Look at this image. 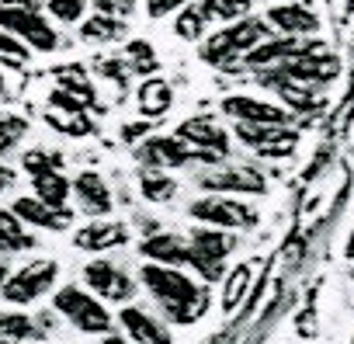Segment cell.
<instances>
[{
  "instance_id": "obj_1",
  "label": "cell",
  "mask_w": 354,
  "mask_h": 344,
  "mask_svg": "<svg viewBox=\"0 0 354 344\" xmlns=\"http://www.w3.org/2000/svg\"><path fill=\"white\" fill-rule=\"evenodd\" d=\"M146 292L160 302L163 316L170 323H198L205 313H209V289L198 285L195 278H188L181 268H167V264H142L139 271Z\"/></svg>"
},
{
  "instance_id": "obj_2",
  "label": "cell",
  "mask_w": 354,
  "mask_h": 344,
  "mask_svg": "<svg viewBox=\"0 0 354 344\" xmlns=\"http://www.w3.org/2000/svg\"><path fill=\"white\" fill-rule=\"evenodd\" d=\"M271 39V25L264 18H240V21H230L223 32H216L202 56L212 63V66H236V63H247V56Z\"/></svg>"
},
{
  "instance_id": "obj_3",
  "label": "cell",
  "mask_w": 354,
  "mask_h": 344,
  "mask_svg": "<svg viewBox=\"0 0 354 344\" xmlns=\"http://www.w3.org/2000/svg\"><path fill=\"white\" fill-rule=\"evenodd\" d=\"M0 28L11 32L15 39H21L32 53H56L59 49L56 25L32 0H4L0 4Z\"/></svg>"
},
{
  "instance_id": "obj_4",
  "label": "cell",
  "mask_w": 354,
  "mask_h": 344,
  "mask_svg": "<svg viewBox=\"0 0 354 344\" xmlns=\"http://www.w3.org/2000/svg\"><path fill=\"white\" fill-rule=\"evenodd\" d=\"M53 313H59L80 334H101L104 337V334H111V323H115L104 299H97L84 285H59L56 296H53Z\"/></svg>"
},
{
  "instance_id": "obj_5",
  "label": "cell",
  "mask_w": 354,
  "mask_h": 344,
  "mask_svg": "<svg viewBox=\"0 0 354 344\" xmlns=\"http://www.w3.org/2000/svg\"><path fill=\"white\" fill-rule=\"evenodd\" d=\"M21 167L28 170V178H32V195L35 199L66 209V202L73 195V181L63 174V156L59 153H49L42 146H32V150H25Z\"/></svg>"
},
{
  "instance_id": "obj_6",
  "label": "cell",
  "mask_w": 354,
  "mask_h": 344,
  "mask_svg": "<svg viewBox=\"0 0 354 344\" xmlns=\"http://www.w3.org/2000/svg\"><path fill=\"white\" fill-rule=\"evenodd\" d=\"M56 278H59V261L53 257H32L28 264H21L18 271H11L0 285V296L11 306H32L39 302L42 296H49L56 289Z\"/></svg>"
},
{
  "instance_id": "obj_7",
  "label": "cell",
  "mask_w": 354,
  "mask_h": 344,
  "mask_svg": "<svg viewBox=\"0 0 354 344\" xmlns=\"http://www.w3.org/2000/svg\"><path fill=\"white\" fill-rule=\"evenodd\" d=\"M188 216L198 219L202 226H216V230H250L257 226V209L250 202H240L236 195H202L188 206Z\"/></svg>"
},
{
  "instance_id": "obj_8",
  "label": "cell",
  "mask_w": 354,
  "mask_h": 344,
  "mask_svg": "<svg viewBox=\"0 0 354 344\" xmlns=\"http://www.w3.org/2000/svg\"><path fill=\"white\" fill-rule=\"evenodd\" d=\"M188 244H192V268H198V275H202L205 282L223 278V264H226L230 251L236 247L233 230H216V226L192 230Z\"/></svg>"
},
{
  "instance_id": "obj_9",
  "label": "cell",
  "mask_w": 354,
  "mask_h": 344,
  "mask_svg": "<svg viewBox=\"0 0 354 344\" xmlns=\"http://www.w3.org/2000/svg\"><path fill=\"white\" fill-rule=\"evenodd\" d=\"M198 185L216 195H264L268 181L254 167H212L198 174Z\"/></svg>"
},
{
  "instance_id": "obj_10",
  "label": "cell",
  "mask_w": 354,
  "mask_h": 344,
  "mask_svg": "<svg viewBox=\"0 0 354 344\" xmlns=\"http://www.w3.org/2000/svg\"><path fill=\"white\" fill-rule=\"evenodd\" d=\"M139 160L146 167H160V170H174V167H185V163H195V160H205L212 163L202 150H195L192 143H185L181 136H153L139 146Z\"/></svg>"
},
{
  "instance_id": "obj_11",
  "label": "cell",
  "mask_w": 354,
  "mask_h": 344,
  "mask_svg": "<svg viewBox=\"0 0 354 344\" xmlns=\"http://www.w3.org/2000/svg\"><path fill=\"white\" fill-rule=\"evenodd\" d=\"M84 285H87L97 299H104V302H129V299L136 296L132 278H129L115 261H104V257L84 264Z\"/></svg>"
},
{
  "instance_id": "obj_12",
  "label": "cell",
  "mask_w": 354,
  "mask_h": 344,
  "mask_svg": "<svg viewBox=\"0 0 354 344\" xmlns=\"http://www.w3.org/2000/svg\"><path fill=\"white\" fill-rule=\"evenodd\" d=\"M177 136H181L185 143H192L195 150H202L212 163L226 160V153H230V132H226V125H219L212 115L185 118L181 129H177Z\"/></svg>"
},
{
  "instance_id": "obj_13",
  "label": "cell",
  "mask_w": 354,
  "mask_h": 344,
  "mask_svg": "<svg viewBox=\"0 0 354 344\" xmlns=\"http://www.w3.org/2000/svg\"><path fill=\"white\" fill-rule=\"evenodd\" d=\"M223 115L233 118L236 125H288V118H292L288 108L261 101V98H250V94L223 98Z\"/></svg>"
},
{
  "instance_id": "obj_14",
  "label": "cell",
  "mask_w": 354,
  "mask_h": 344,
  "mask_svg": "<svg viewBox=\"0 0 354 344\" xmlns=\"http://www.w3.org/2000/svg\"><path fill=\"white\" fill-rule=\"evenodd\" d=\"M118 323H122V330H125V337L132 344H174L170 327L156 313H149L142 306H132V302L122 306L118 309Z\"/></svg>"
},
{
  "instance_id": "obj_15",
  "label": "cell",
  "mask_w": 354,
  "mask_h": 344,
  "mask_svg": "<svg viewBox=\"0 0 354 344\" xmlns=\"http://www.w3.org/2000/svg\"><path fill=\"white\" fill-rule=\"evenodd\" d=\"M11 209L18 212V219H21L25 226H32V230H46V233L70 230V223H73V209H70V206L59 209V206H49V202H42V199H35V195H21V199H15Z\"/></svg>"
},
{
  "instance_id": "obj_16",
  "label": "cell",
  "mask_w": 354,
  "mask_h": 344,
  "mask_svg": "<svg viewBox=\"0 0 354 344\" xmlns=\"http://www.w3.org/2000/svg\"><path fill=\"white\" fill-rule=\"evenodd\" d=\"M236 136L261 156H288L299 143L288 125H236Z\"/></svg>"
},
{
  "instance_id": "obj_17",
  "label": "cell",
  "mask_w": 354,
  "mask_h": 344,
  "mask_svg": "<svg viewBox=\"0 0 354 344\" xmlns=\"http://www.w3.org/2000/svg\"><path fill=\"white\" fill-rule=\"evenodd\" d=\"M278 70L288 73V77H295V80H302V84L319 87V84H330L337 77L340 63L333 56H326V53H295L285 63H278Z\"/></svg>"
},
{
  "instance_id": "obj_18",
  "label": "cell",
  "mask_w": 354,
  "mask_h": 344,
  "mask_svg": "<svg viewBox=\"0 0 354 344\" xmlns=\"http://www.w3.org/2000/svg\"><path fill=\"white\" fill-rule=\"evenodd\" d=\"M73 244L80 251H87V254H104V251H115V247L129 244V226L118 223V219H104L101 216V219H91L87 226H80Z\"/></svg>"
},
{
  "instance_id": "obj_19",
  "label": "cell",
  "mask_w": 354,
  "mask_h": 344,
  "mask_svg": "<svg viewBox=\"0 0 354 344\" xmlns=\"http://www.w3.org/2000/svg\"><path fill=\"white\" fill-rule=\"evenodd\" d=\"M87 216H94V219H101V216H108L111 212V188H108V181L97 174V170H80V174L73 178V195H70Z\"/></svg>"
},
{
  "instance_id": "obj_20",
  "label": "cell",
  "mask_w": 354,
  "mask_h": 344,
  "mask_svg": "<svg viewBox=\"0 0 354 344\" xmlns=\"http://www.w3.org/2000/svg\"><path fill=\"white\" fill-rule=\"evenodd\" d=\"M139 254L149 261V264H167V268H185L192 264V244L185 237H177V233H156L149 237Z\"/></svg>"
},
{
  "instance_id": "obj_21",
  "label": "cell",
  "mask_w": 354,
  "mask_h": 344,
  "mask_svg": "<svg viewBox=\"0 0 354 344\" xmlns=\"http://www.w3.org/2000/svg\"><path fill=\"white\" fill-rule=\"evenodd\" d=\"M264 21L271 25V32H281V35H292V39H306L319 28L316 15L302 4H278V8H268Z\"/></svg>"
},
{
  "instance_id": "obj_22",
  "label": "cell",
  "mask_w": 354,
  "mask_h": 344,
  "mask_svg": "<svg viewBox=\"0 0 354 344\" xmlns=\"http://www.w3.org/2000/svg\"><path fill=\"white\" fill-rule=\"evenodd\" d=\"M25 251H35L32 226H25L15 209L0 206V254H25Z\"/></svg>"
},
{
  "instance_id": "obj_23",
  "label": "cell",
  "mask_w": 354,
  "mask_h": 344,
  "mask_svg": "<svg viewBox=\"0 0 354 344\" xmlns=\"http://www.w3.org/2000/svg\"><path fill=\"white\" fill-rule=\"evenodd\" d=\"M268 87H274L281 98H285V105L288 108H313L316 101H319V91L313 87V84H302V80H295V77H288V73H281V70H274V73H264L261 77Z\"/></svg>"
},
{
  "instance_id": "obj_24",
  "label": "cell",
  "mask_w": 354,
  "mask_h": 344,
  "mask_svg": "<svg viewBox=\"0 0 354 344\" xmlns=\"http://www.w3.org/2000/svg\"><path fill=\"white\" fill-rule=\"evenodd\" d=\"M46 334V316H32V313H15V309H0V337L4 341H39Z\"/></svg>"
},
{
  "instance_id": "obj_25",
  "label": "cell",
  "mask_w": 354,
  "mask_h": 344,
  "mask_svg": "<svg viewBox=\"0 0 354 344\" xmlns=\"http://www.w3.org/2000/svg\"><path fill=\"white\" fill-rule=\"evenodd\" d=\"M136 105H139L142 115L160 118V115L170 111V105H174V87H170L167 80H160V77H149V80L139 84V91H136Z\"/></svg>"
},
{
  "instance_id": "obj_26",
  "label": "cell",
  "mask_w": 354,
  "mask_h": 344,
  "mask_svg": "<svg viewBox=\"0 0 354 344\" xmlns=\"http://www.w3.org/2000/svg\"><path fill=\"white\" fill-rule=\"evenodd\" d=\"M56 84H59V91H66V94L80 98V101H84L87 108H94L97 94H94V84H91V77H87V70H84L80 63H66V66H56Z\"/></svg>"
},
{
  "instance_id": "obj_27",
  "label": "cell",
  "mask_w": 354,
  "mask_h": 344,
  "mask_svg": "<svg viewBox=\"0 0 354 344\" xmlns=\"http://www.w3.org/2000/svg\"><path fill=\"white\" fill-rule=\"evenodd\" d=\"M125 35V21L122 18H108V15H91L80 21V39L84 42H118Z\"/></svg>"
},
{
  "instance_id": "obj_28",
  "label": "cell",
  "mask_w": 354,
  "mask_h": 344,
  "mask_svg": "<svg viewBox=\"0 0 354 344\" xmlns=\"http://www.w3.org/2000/svg\"><path fill=\"white\" fill-rule=\"evenodd\" d=\"M139 192H142L146 202H170L174 192H177V185H174V178L167 174V170H160V167H142Z\"/></svg>"
},
{
  "instance_id": "obj_29",
  "label": "cell",
  "mask_w": 354,
  "mask_h": 344,
  "mask_svg": "<svg viewBox=\"0 0 354 344\" xmlns=\"http://www.w3.org/2000/svg\"><path fill=\"white\" fill-rule=\"evenodd\" d=\"M212 15L205 11V4H188L185 11H177V21H174V32L181 35L185 42H198L209 28Z\"/></svg>"
},
{
  "instance_id": "obj_30",
  "label": "cell",
  "mask_w": 354,
  "mask_h": 344,
  "mask_svg": "<svg viewBox=\"0 0 354 344\" xmlns=\"http://www.w3.org/2000/svg\"><path fill=\"white\" fill-rule=\"evenodd\" d=\"M247 292H250V264H236L226 275V285H223V313H233L243 302Z\"/></svg>"
},
{
  "instance_id": "obj_31",
  "label": "cell",
  "mask_w": 354,
  "mask_h": 344,
  "mask_svg": "<svg viewBox=\"0 0 354 344\" xmlns=\"http://www.w3.org/2000/svg\"><path fill=\"white\" fill-rule=\"evenodd\" d=\"M25 136H28V118H21L15 111L0 115V156H8Z\"/></svg>"
},
{
  "instance_id": "obj_32",
  "label": "cell",
  "mask_w": 354,
  "mask_h": 344,
  "mask_svg": "<svg viewBox=\"0 0 354 344\" xmlns=\"http://www.w3.org/2000/svg\"><path fill=\"white\" fill-rule=\"evenodd\" d=\"M46 122L63 136H91L94 132V122L87 118V111H59V115L53 111V115H46Z\"/></svg>"
},
{
  "instance_id": "obj_33",
  "label": "cell",
  "mask_w": 354,
  "mask_h": 344,
  "mask_svg": "<svg viewBox=\"0 0 354 344\" xmlns=\"http://www.w3.org/2000/svg\"><path fill=\"white\" fill-rule=\"evenodd\" d=\"M0 63L11 66V70H21V66L32 63V49L21 39H15L11 32H4V28H0Z\"/></svg>"
},
{
  "instance_id": "obj_34",
  "label": "cell",
  "mask_w": 354,
  "mask_h": 344,
  "mask_svg": "<svg viewBox=\"0 0 354 344\" xmlns=\"http://www.w3.org/2000/svg\"><path fill=\"white\" fill-rule=\"evenodd\" d=\"M125 63H129V70H132V73H156V66H160V60H156L153 46H149V42H142V39H136V42H129V46H125Z\"/></svg>"
},
{
  "instance_id": "obj_35",
  "label": "cell",
  "mask_w": 354,
  "mask_h": 344,
  "mask_svg": "<svg viewBox=\"0 0 354 344\" xmlns=\"http://www.w3.org/2000/svg\"><path fill=\"white\" fill-rule=\"evenodd\" d=\"M46 11L59 25H80L87 15V0H46Z\"/></svg>"
},
{
  "instance_id": "obj_36",
  "label": "cell",
  "mask_w": 354,
  "mask_h": 344,
  "mask_svg": "<svg viewBox=\"0 0 354 344\" xmlns=\"http://www.w3.org/2000/svg\"><path fill=\"white\" fill-rule=\"evenodd\" d=\"M212 21H240L250 8V0H202Z\"/></svg>"
},
{
  "instance_id": "obj_37",
  "label": "cell",
  "mask_w": 354,
  "mask_h": 344,
  "mask_svg": "<svg viewBox=\"0 0 354 344\" xmlns=\"http://www.w3.org/2000/svg\"><path fill=\"white\" fill-rule=\"evenodd\" d=\"M94 4V11L97 15H108V18H132L136 15V8H139V0H91Z\"/></svg>"
},
{
  "instance_id": "obj_38",
  "label": "cell",
  "mask_w": 354,
  "mask_h": 344,
  "mask_svg": "<svg viewBox=\"0 0 354 344\" xmlns=\"http://www.w3.org/2000/svg\"><path fill=\"white\" fill-rule=\"evenodd\" d=\"M188 4H195V0H146V15L153 21H160V18H170L177 11H185Z\"/></svg>"
},
{
  "instance_id": "obj_39",
  "label": "cell",
  "mask_w": 354,
  "mask_h": 344,
  "mask_svg": "<svg viewBox=\"0 0 354 344\" xmlns=\"http://www.w3.org/2000/svg\"><path fill=\"white\" fill-rule=\"evenodd\" d=\"M97 70H101V73H104L108 80H115L118 87L125 84V70H122V66H118L115 60H97Z\"/></svg>"
},
{
  "instance_id": "obj_40",
  "label": "cell",
  "mask_w": 354,
  "mask_h": 344,
  "mask_svg": "<svg viewBox=\"0 0 354 344\" xmlns=\"http://www.w3.org/2000/svg\"><path fill=\"white\" fill-rule=\"evenodd\" d=\"M15 181H18V174H15V170H11L8 163H0V195H4Z\"/></svg>"
},
{
  "instance_id": "obj_41",
  "label": "cell",
  "mask_w": 354,
  "mask_h": 344,
  "mask_svg": "<svg viewBox=\"0 0 354 344\" xmlns=\"http://www.w3.org/2000/svg\"><path fill=\"white\" fill-rule=\"evenodd\" d=\"M344 257L354 261V230H351V237H347V244H344Z\"/></svg>"
},
{
  "instance_id": "obj_42",
  "label": "cell",
  "mask_w": 354,
  "mask_h": 344,
  "mask_svg": "<svg viewBox=\"0 0 354 344\" xmlns=\"http://www.w3.org/2000/svg\"><path fill=\"white\" fill-rule=\"evenodd\" d=\"M101 344H132V341H129V337H118V334H104Z\"/></svg>"
},
{
  "instance_id": "obj_43",
  "label": "cell",
  "mask_w": 354,
  "mask_h": 344,
  "mask_svg": "<svg viewBox=\"0 0 354 344\" xmlns=\"http://www.w3.org/2000/svg\"><path fill=\"white\" fill-rule=\"evenodd\" d=\"M8 94V80H4V70H0V98Z\"/></svg>"
},
{
  "instance_id": "obj_44",
  "label": "cell",
  "mask_w": 354,
  "mask_h": 344,
  "mask_svg": "<svg viewBox=\"0 0 354 344\" xmlns=\"http://www.w3.org/2000/svg\"><path fill=\"white\" fill-rule=\"evenodd\" d=\"M0 344H18V341H4V337H0Z\"/></svg>"
},
{
  "instance_id": "obj_45",
  "label": "cell",
  "mask_w": 354,
  "mask_h": 344,
  "mask_svg": "<svg viewBox=\"0 0 354 344\" xmlns=\"http://www.w3.org/2000/svg\"><path fill=\"white\" fill-rule=\"evenodd\" d=\"M347 344H354V337H351V341H347Z\"/></svg>"
},
{
  "instance_id": "obj_46",
  "label": "cell",
  "mask_w": 354,
  "mask_h": 344,
  "mask_svg": "<svg viewBox=\"0 0 354 344\" xmlns=\"http://www.w3.org/2000/svg\"><path fill=\"white\" fill-rule=\"evenodd\" d=\"M0 4H4V0H0Z\"/></svg>"
}]
</instances>
